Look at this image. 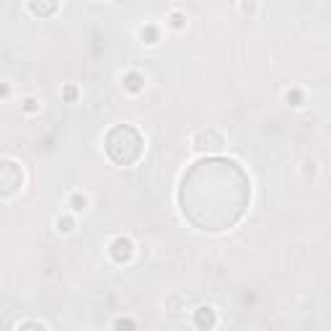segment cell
Segmentation results:
<instances>
[{"mask_svg":"<svg viewBox=\"0 0 331 331\" xmlns=\"http://www.w3.org/2000/svg\"><path fill=\"white\" fill-rule=\"evenodd\" d=\"M106 153L114 163L119 166H130L140 158L143 153V137L135 127L130 124H122V127H114L106 135Z\"/></svg>","mask_w":331,"mask_h":331,"instance_id":"6da1fadb","label":"cell"},{"mask_svg":"<svg viewBox=\"0 0 331 331\" xmlns=\"http://www.w3.org/2000/svg\"><path fill=\"white\" fill-rule=\"evenodd\" d=\"M23 181V174L18 169V163L13 160H0V197H11L18 192Z\"/></svg>","mask_w":331,"mask_h":331,"instance_id":"7a4b0ae2","label":"cell"},{"mask_svg":"<svg viewBox=\"0 0 331 331\" xmlns=\"http://www.w3.org/2000/svg\"><path fill=\"white\" fill-rule=\"evenodd\" d=\"M111 256H114L119 264L130 262V259H132V241H130V238H116V241L111 243Z\"/></svg>","mask_w":331,"mask_h":331,"instance_id":"3957f363","label":"cell"},{"mask_svg":"<svg viewBox=\"0 0 331 331\" xmlns=\"http://www.w3.org/2000/svg\"><path fill=\"white\" fill-rule=\"evenodd\" d=\"M29 8L34 16H52L57 11V0H29Z\"/></svg>","mask_w":331,"mask_h":331,"instance_id":"277c9868","label":"cell"},{"mask_svg":"<svg viewBox=\"0 0 331 331\" xmlns=\"http://www.w3.org/2000/svg\"><path fill=\"white\" fill-rule=\"evenodd\" d=\"M194 145L199 148V150H204V148H220L223 145V137L218 135V132H199L197 137H194Z\"/></svg>","mask_w":331,"mask_h":331,"instance_id":"5b68a950","label":"cell"},{"mask_svg":"<svg viewBox=\"0 0 331 331\" xmlns=\"http://www.w3.org/2000/svg\"><path fill=\"white\" fill-rule=\"evenodd\" d=\"M143 75L140 73H127V75H124V88H127V91H132V93H137L140 88H143Z\"/></svg>","mask_w":331,"mask_h":331,"instance_id":"8992f818","label":"cell"},{"mask_svg":"<svg viewBox=\"0 0 331 331\" xmlns=\"http://www.w3.org/2000/svg\"><path fill=\"white\" fill-rule=\"evenodd\" d=\"M197 326H199V328L215 326V313H212V308H199V311H197Z\"/></svg>","mask_w":331,"mask_h":331,"instance_id":"52a82bcc","label":"cell"},{"mask_svg":"<svg viewBox=\"0 0 331 331\" xmlns=\"http://www.w3.org/2000/svg\"><path fill=\"white\" fill-rule=\"evenodd\" d=\"M70 204H73V210H83V207H86L88 202H86V197H83V194H73V199H70Z\"/></svg>","mask_w":331,"mask_h":331,"instance_id":"ba28073f","label":"cell"},{"mask_svg":"<svg viewBox=\"0 0 331 331\" xmlns=\"http://www.w3.org/2000/svg\"><path fill=\"white\" fill-rule=\"evenodd\" d=\"M143 39L148 41V44H153V41L158 39V31H155V26H148V29H143Z\"/></svg>","mask_w":331,"mask_h":331,"instance_id":"9c48e42d","label":"cell"},{"mask_svg":"<svg viewBox=\"0 0 331 331\" xmlns=\"http://www.w3.org/2000/svg\"><path fill=\"white\" fill-rule=\"evenodd\" d=\"M57 230H60V233H70V230H73V220H70V218H60V220H57Z\"/></svg>","mask_w":331,"mask_h":331,"instance_id":"30bf717a","label":"cell"},{"mask_svg":"<svg viewBox=\"0 0 331 331\" xmlns=\"http://www.w3.org/2000/svg\"><path fill=\"white\" fill-rule=\"evenodd\" d=\"M171 23H174L176 29H181V26H184V16H181V13H174V16H171Z\"/></svg>","mask_w":331,"mask_h":331,"instance_id":"8fae6325","label":"cell"},{"mask_svg":"<svg viewBox=\"0 0 331 331\" xmlns=\"http://www.w3.org/2000/svg\"><path fill=\"white\" fill-rule=\"evenodd\" d=\"M23 109H26V111H34V109H36V101H34V99H26Z\"/></svg>","mask_w":331,"mask_h":331,"instance_id":"7c38bea8","label":"cell"},{"mask_svg":"<svg viewBox=\"0 0 331 331\" xmlns=\"http://www.w3.org/2000/svg\"><path fill=\"white\" fill-rule=\"evenodd\" d=\"M287 101H295V104H298V101H300V93H298V91H293V93H287Z\"/></svg>","mask_w":331,"mask_h":331,"instance_id":"4fadbf2b","label":"cell"},{"mask_svg":"<svg viewBox=\"0 0 331 331\" xmlns=\"http://www.w3.org/2000/svg\"><path fill=\"white\" fill-rule=\"evenodd\" d=\"M65 99H67V101H73V99H75V88H73V86L65 91Z\"/></svg>","mask_w":331,"mask_h":331,"instance_id":"5bb4252c","label":"cell"}]
</instances>
